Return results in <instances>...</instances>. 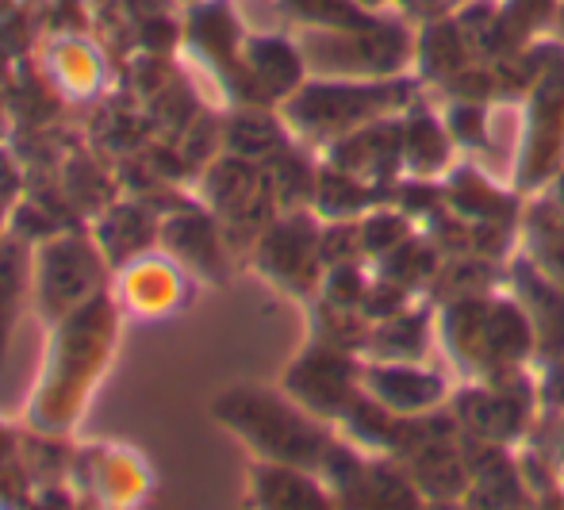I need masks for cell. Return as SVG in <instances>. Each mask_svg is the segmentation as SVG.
I'll use <instances>...</instances> for the list:
<instances>
[]
</instances>
